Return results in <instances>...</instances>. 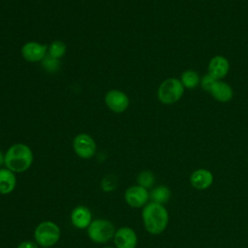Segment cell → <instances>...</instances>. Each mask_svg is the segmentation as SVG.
<instances>
[{
	"mask_svg": "<svg viewBox=\"0 0 248 248\" xmlns=\"http://www.w3.org/2000/svg\"><path fill=\"white\" fill-rule=\"evenodd\" d=\"M142 223L147 232L153 235L161 234L168 227L169 212L163 204L149 202L143 206Z\"/></svg>",
	"mask_w": 248,
	"mask_h": 248,
	"instance_id": "6da1fadb",
	"label": "cell"
},
{
	"mask_svg": "<svg viewBox=\"0 0 248 248\" xmlns=\"http://www.w3.org/2000/svg\"><path fill=\"white\" fill-rule=\"evenodd\" d=\"M33 160V151L25 143H14L5 152V168L15 173L26 171L31 167Z\"/></svg>",
	"mask_w": 248,
	"mask_h": 248,
	"instance_id": "7a4b0ae2",
	"label": "cell"
},
{
	"mask_svg": "<svg viewBox=\"0 0 248 248\" xmlns=\"http://www.w3.org/2000/svg\"><path fill=\"white\" fill-rule=\"evenodd\" d=\"M184 86L179 78H169L161 82L157 89V98L163 105L178 102L184 94Z\"/></svg>",
	"mask_w": 248,
	"mask_h": 248,
	"instance_id": "3957f363",
	"label": "cell"
},
{
	"mask_svg": "<svg viewBox=\"0 0 248 248\" xmlns=\"http://www.w3.org/2000/svg\"><path fill=\"white\" fill-rule=\"evenodd\" d=\"M61 231L58 225L52 221H43L37 225L34 231V238L38 245L50 247L56 244L60 238Z\"/></svg>",
	"mask_w": 248,
	"mask_h": 248,
	"instance_id": "277c9868",
	"label": "cell"
},
{
	"mask_svg": "<svg viewBox=\"0 0 248 248\" xmlns=\"http://www.w3.org/2000/svg\"><path fill=\"white\" fill-rule=\"evenodd\" d=\"M115 229L113 224L106 219H96L91 222L87 228L89 238L99 244L106 243L113 238Z\"/></svg>",
	"mask_w": 248,
	"mask_h": 248,
	"instance_id": "5b68a950",
	"label": "cell"
},
{
	"mask_svg": "<svg viewBox=\"0 0 248 248\" xmlns=\"http://www.w3.org/2000/svg\"><path fill=\"white\" fill-rule=\"evenodd\" d=\"M73 149L79 158L90 159L96 154L97 144L90 135L79 133L73 140Z\"/></svg>",
	"mask_w": 248,
	"mask_h": 248,
	"instance_id": "8992f818",
	"label": "cell"
},
{
	"mask_svg": "<svg viewBox=\"0 0 248 248\" xmlns=\"http://www.w3.org/2000/svg\"><path fill=\"white\" fill-rule=\"evenodd\" d=\"M104 101L108 108L114 113L124 112L130 105L128 95L119 89L108 90L105 95Z\"/></svg>",
	"mask_w": 248,
	"mask_h": 248,
	"instance_id": "52a82bcc",
	"label": "cell"
},
{
	"mask_svg": "<svg viewBox=\"0 0 248 248\" xmlns=\"http://www.w3.org/2000/svg\"><path fill=\"white\" fill-rule=\"evenodd\" d=\"M124 200L128 205L134 208L143 207L148 203L149 192L147 189L140 186L133 185L125 190Z\"/></svg>",
	"mask_w": 248,
	"mask_h": 248,
	"instance_id": "ba28073f",
	"label": "cell"
},
{
	"mask_svg": "<svg viewBox=\"0 0 248 248\" xmlns=\"http://www.w3.org/2000/svg\"><path fill=\"white\" fill-rule=\"evenodd\" d=\"M47 47L48 46L45 44L30 41L21 46L20 52L23 59L28 62H42V60L47 54Z\"/></svg>",
	"mask_w": 248,
	"mask_h": 248,
	"instance_id": "9c48e42d",
	"label": "cell"
},
{
	"mask_svg": "<svg viewBox=\"0 0 248 248\" xmlns=\"http://www.w3.org/2000/svg\"><path fill=\"white\" fill-rule=\"evenodd\" d=\"M113 242L116 248H136L138 235L130 227H121L115 231Z\"/></svg>",
	"mask_w": 248,
	"mask_h": 248,
	"instance_id": "30bf717a",
	"label": "cell"
},
{
	"mask_svg": "<svg viewBox=\"0 0 248 248\" xmlns=\"http://www.w3.org/2000/svg\"><path fill=\"white\" fill-rule=\"evenodd\" d=\"M230 71V62L223 55H215L213 56L207 66V74L216 78L217 80H221L224 78Z\"/></svg>",
	"mask_w": 248,
	"mask_h": 248,
	"instance_id": "8fae6325",
	"label": "cell"
},
{
	"mask_svg": "<svg viewBox=\"0 0 248 248\" xmlns=\"http://www.w3.org/2000/svg\"><path fill=\"white\" fill-rule=\"evenodd\" d=\"M71 223L77 229H87L92 222V213L87 206L78 205L71 212Z\"/></svg>",
	"mask_w": 248,
	"mask_h": 248,
	"instance_id": "7c38bea8",
	"label": "cell"
},
{
	"mask_svg": "<svg viewBox=\"0 0 248 248\" xmlns=\"http://www.w3.org/2000/svg\"><path fill=\"white\" fill-rule=\"evenodd\" d=\"M213 174L207 169H197L190 175V183L197 190H205L213 183Z\"/></svg>",
	"mask_w": 248,
	"mask_h": 248,
	"instance_id": "4fadbf2b",
	"label": "cell"
},
{
	"mask_svg": "<svg viewBox=\"0 0 248 248\" xmlns=\"http://www.w3.org/2000/svg\"><path fill=\"white\" fill-rule=\"evenodd\" d=\"M209 93L214 100L220 103H228L233 97V90L232 86L222 80H216L209 90Z\"/></svg>",
	"mask_w": 248,
	"mask_h": 248,
	"instance_id": "5bb4252c",
	"label": "cell"
},
{
	"mask_svg": "<svg viewBox=\"0 0 248 248\" xmlns=\"http://www.w3.org/2000/svg\"><path fill=\"white\" fill-rule=\"evenodd\" d=\"M16 185V173L7 168L0 169V194L8 195L12 193Z\"/></svg>",
	"mask_w": 248,
	"mask_h": 248,
	"instance_id": "9a60e30c",
	"label": "cell"
},
{
	"mask_svg": "<svg viewBox=\"0 0 248 248\" xmlns=\"http://www.w3.org/2000/svg\"><path fill=\"white\" fill-rule=\"evenodd\" d=\"M171 196V192L170 188L166 185H159L151 189L149 192V199L151 202L160 203V204H165L167 203Z\"/></svg>",
	"mask_w": 248,
	"mask_h": 248,
	"instance_id": "2e32d148",
	"label": "cell"
},
{
	"mask_svg": "<svg viewBox=\"0 0 248 248\" xmlns=\"http://www.w3.org/2000/svg\"><path fill=\"white\" fill-rule=\"evenodd\" d=\"M180 81L182 82L184 88L193 89L197 87L201 82L200 75L194 70H186L180 76Z\"/></svg>",
	"mask_w": 248,
	"mask_h": 248,
	"instance_id": "e0dca14e",
	"label": "cell"
},
{
	"mask_svg": "<svg viewBox=\"0 0 248 248\" xmlns=\"http://www.w3.org/2000/svg\"><path fill=\"white\" fill-rule=\"evenodd\" d=\"M66 50H67L66 44L63 41L55 40L52 43H50V45L48 46L47 54L60 60V58H62L66 54Z\"/></svg>",
	"mask_w": 248,
	"mask_h": 248,
	"instance_id": "ac0fdd59",
	"label": "cell"
},
{
	"mask_svg": "<svg viewBox=\"0 0 248 248\" xmlns=\"http://www.w3.org/2000/svg\"><path fill=\"white\" fill-rule=\"evenodd\" d=\"M137 182H138V185L148 190L150 188H153L154 186L155 175L150 170H142L138 174Z\"/></svg>",
	"mask_w": 248,
	"mask_h": 248,
	"instance_id": "d6986e66",
	"label": "cell"
},
{
	"mask_svg": "<svg viewBox=\"0 0 248 248\" xmlns=\"http://www.w3.org/2000/svg\"><path fill=\"white\" fill-rule=\"evenodd\" d=\"M42 67L46 71L47 73H56L60 68V60L56 59L48 54L46 55V57L41 62Z\"/></svg>",
	"mask_w": 248,
	"mask_h": 248,
	"instance_id": "ffe728a7",
	"label": "cell"
},
{
	"mask_svg": "<svg viewBox=\"0 0 248 248\" xmlns=\"http://www.w3.org/2000/svg\"><path fill=\"white\" fill-rule=\"evenodd\" d=\"M216 80H217V79L214 78L213 77H211L209 74H206V75H204V76L201 78L200 84L202 85V88L204 91H206V92L209 93V90L211 89L212 85L214 84V82H215Z\"/></svg>",
	"mask_w": 248,
	"mask_h": 248,
	"instance_id": "44dd1931",
	"label": "cell"
},
{
	"mask_svg": "<svg viewBox=\"0 0 248 248\" xmlns=\"http://www.w3.org/2000/svg\"><path fill=\"white\" fill-rule=\"evenodd\" d=\"M16 248H38V244L36 241H32V240H24L21 241Z\"/></svg>",
	"mask_w": 248,
	"mask_h": 248,
	"instance_id": "7402d4cb",
	"label": "cell"
},
{
	"mask_svg": "<svg viewBox=\"0 0 248 248\" xmlns=\"http://www.w3.org/2000/svg\"><path fill=\"white\" fill-rule=\"evenodd\" d=\"M5 165V154L0 150V169Z\"/></svg>",
	"mask_w": 248,
	"mask_h": 248,
	"instance_id": "603a6c76",
	"label": "cell"
},
{
	"mask_svg": "<svg viewBox=\"0 0 248 248\" xmlns=\"http://www.w3.org/2000/svg\"><path fill=\"white\" fill-rule=\"evenodd\" d=\"M105 248H116V247H110V246H108V247H105Z\"/></svg>",
	"mask_w": 248,
	"mask_h": 248,
	"instance_id": "cb8c5ba5",
	"label": "cell"
}]
</instances>
